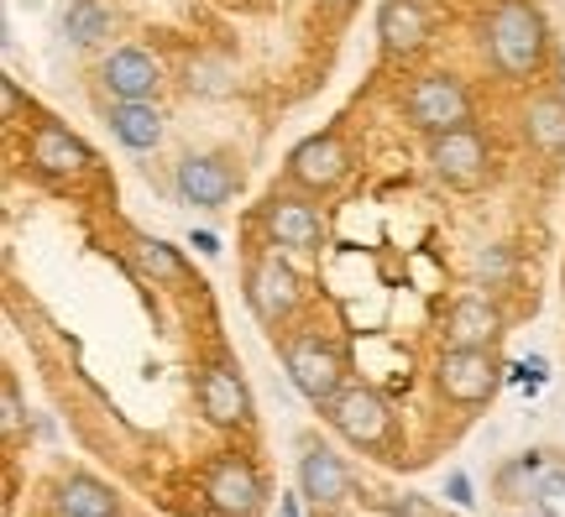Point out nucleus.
<instances>
[{"instance_id": "27", "label": "nucleus", "mask_w": 565, "mask_h": 517, "mask_svg": "<svg viewBox=\"0 0 565 517\" xmlns=\"http://www.w3.org/2000/svg\"><path fill=\"white\" fill-rule=\"evenodd\" d=\"M387 513H393V517H429V507H424V502H414V497H404V502H393Z\"/></svg>"}, {"instance_id": "28", "label": "nucleus", "mask_w": 565, "mask_h": 517, "mask_svg": "<svg viewBox=\"0 0 565 517\" xmlns=\"http://www.w3.org/2000/svg\"><path fill=\"white\" fill-rule=\"evenodd\" d=\"M17 84H11V79H6V84H0V110H6V120H11V116H17Z\"/></svg>"}, {"instance_id": "17", "label": "nucleus", "mask_w": 565, "mask_h": 517, "mask_svg": "<svg viewBox=\"0 0 565 517\" xmlns=\"http://www.w3.org/2000/svg\"><path fill=\"white\" fill-rule=\"evenodd\" d=\"M445 335H450V345H482V351H492L498 335H503V314H498V303H487L471 293V299H461L450 309Z\"/></svg>"}, {"instance_id": "26", "label": "nucleus", "mask_w": 565, "mask_h": 517, "mask_svg": "<svg viewBox=\"0 0 565 517\" xmlns=\"http://www.w3.org/2000/svg\"><path fill=\"white\" fill-rule=\"evenodd\" d=\"M445 492H450V502H456V507H471V502H477V497H471V481H466L461 471L445 481Z\"/></svg>"}, {"instance_id": "3", "label": "nucleus", "mask_w": 565, "mask_h": 517, "mask_svg": "<svg viewBox=\"0 0 565 517\" xmlns=\"http://www.w3.org/2000/svg\"><path fill=\"white\" fill-rule=\"evenodd\" d=\"M404 110L429 137L456 131V126L471 120V100H466V89L450 79V74H424V79H414V89L404 95Z\"/></svg>"}, {"instance_id": "7", "label": "nucleus", "mask_w": 565, "mask_h": 517, "mask_svg": "<svg viewBox=\"0 0 565 517\" xmlns=\"http://www.w3.org/2000/svg\"><path fill=\"white\" fill-rule=\"evenodd\" d=\"M204 497L221 517H257L263 513V476L242 455H221L204 476Z\"/></svg>"}, {"instance_id": "25", "label": "nucleus", "mask_w": 565, "mask_h": 517, "mask_svg": "<svg viewBox=\"0 0 565 517\" xmlns=\"http://www.w3.org/2000/svg\"><path fill=\"white\" fill-rule=\"evenodd\" d=\"M0 429H6V434H17L21 429V392H17V381L11 377L0 381Z\"/></svg>"}, {"instance_id": "5", "label": "nucleus", "mask_w": 565, "mask_h": 517, "mask_svg": "<svg viewBox=\"0 0 565 517\" xmlns=\"http://www.w3.org/2000/svg\"><path fill=\"white\" fill-rule=\"evenodd\" d=\"M435 381L450 402H487L498 392V360L482 345H450L435 366Z\"/></svg>"}, {"instance_id": "21", "label": "nucleus", "mask_w": 565, "mask_h": 517, "mask_svg": "<svg viewBox=\"0 0 565 517\" xmlns=\"http://www.w3.org/2000/svg\"><path fill=\"white\" fill-rule=\"evenodd\" d=\"M63 32H68V42L89 47V42H100L105 32H110V11H105L100 0H74V6L63 11Z\"/></svg>"}, {"instance_id": "31", "label": "nucleus", "mask_w": 565, "mask_h": 517, "mask_svg": "<svg viewBox=\"0 0 565 517\" xmlns=\"http://www.w3.org/2000/svg\"><path fill=\"white\" fill-rule=\"evenodd\" d=\"M524 517H545V513H524Z\"/></svg>"}, {"instance_id": "11", "label": "nucleus", "mask_w": 565, "mask_h": 517, "mask_svg": "<svg viewBox=\"0 0 565 517\" xmlns=\"http://www.w3.org/2000/svg\"><path fill=\"white\" fill-rule=\"evenodd\" d=\"M288 173L303 183V189H335V183L351 173V152L341 147V137H309L294 147V158H288Z\"/></svg>"}, {"instance_id": "8", "label": "nucleus", "mask_w": 565, "mask_h": 517, "mask_svg": "<svg viewBox=\"0 0 565 517\" xmlns=\"http://www.w3.org/2000/svg\"><path fill=\"white\" fill-rule=\"evenodd\" d=\"M429 168L440 173L450 189H477L487 179V141L471 131V126H456V131H440L429 141Z\"/></svg>"}, {"instance_id": "20", "label": "nucleus", "mask_w": 565, "mask_h": 517, "mask_svg": "<svg viewBox=\"0 0 565 517\" xmlns=\"http://www.w3.org/2000/svg\"><path fill=\"white\" fill-rule=\"evenodd\" d=\"M524 131L540 152H565V100H534L524 116Z\"/></svg>"}, {"instance_id": "15", "label": "nucleus", "mask_w": 565, "mask_h": 517, "mask_svg": "<svg viewBox=\"0 0 565 517\" xmlns=\"http://www.w3.org/2000/svg\"><path fill=\"white\" fill-rule=\"evenodd\" d=\"M299 486H303V497L315 502V507H341L345 497H351V471L341 465V455H330V450H309V455L299 460Z\"/></svg>"}, {"instance_id": "2", "label": "nucleus", "mask_w": 565, "mask_h": 517, "mask_svg": "<svg viewBox=\"0 0 565 517\" xmlns=\"http://www.w3.org/2000/svg\"><path fill=\"white\" fill-rule=\"evenodd\" d=\"M324 413H330V429L345 444H356V450H377L393 434V413H387V402L372 387H341L335 398L324 402Z\"/></svg>"}, {"instance_id": "19", "label": "nucleus", "mask_w": 565, "mask_h": 517, "mask_svg": "<svg viewBox=\"0 0 565 517\" xmlns=\"http://www.w3.org/2000/svg\"><path fill=\"white\" fill-rule=\"evenodd\" d=\"M58 507L63 517H116L121 513V502L110 497V486L95 476H68L58 486Z\"/></svg>"}, {"instance_id": "4", "label": "nucleus", "mask_w": 565, "mask_h": 517, "mask_svg": "<svg viewBox=\"0 0 565 517\" xmlns=\"http://www.w3.org/2000/svg\"><path fill=\"white\" fill-rule=\"evenodd\" d=\"M246 303L263 324H282V319L299 309V272L278 257V251H263L246 267Z\"/></svg>"}, {"instance_id": "6", "label": "nucleus", "mask_w": 565, "mask_h": 517, "mask_svg": "<svg viewBox=\"0 0 565 517\" xmlns=\"http://www.w3.org/2000/svg\"><path fill=\"white\" fill-rule=\"evenodd\" d=\"M282 366L309 402H330L341 392V356L320 335H294L282 345Z\"/></svg>"}, {"instance_id": "12", "label": "nucleus", "mask_w": 565, "mask_h": 517, "mask_svg": "<svg viewBox=\"0 0 565 517\" xmlns=\"http://www.w3.org/2000/svg\"><path fill=\"white\" fill-rule=\"evenodd\" d=\"M105 89L116 95V100H152L158 95V58L152 53H141V47H116L100 68Z\"/></svg>"}, {"instance_id": "14", "label": "nucleus", "mask_w": 565, "mask_h": 517, "mask_svg": "<svg viewBox=\"0 0 565 517\" xmlns=\"http://www.w3.org/2000/svg\"><path fill=\"white\" fill-rule=\"evenodd\" d=\"M377 37H383L387 53L414 58L424 42H429V17H424V6L419 0H383V11H377Z\"/></svg>"}, {"instance_id": "22", "label": "nucleus", "mask_w": 565, "mask_h": 517, "mask_svg": "<svg viewBox=\"0 0 565 517\" xmlns=\"http://www.w3.org/2000/svg\"><path fill=\"white\" fill-rule=\"evenodd\" d=\"M137 261L152 278H183V257L158 236H137Z\"/></svg>"}, {"instance_id": "1", "label": "nucleus", "mask_w": 565, "mask_h": 517, "mask_svg": "<svg viewBox=\"0 0 565 517\" xmlns=\"http://www.w3.org/2000/svg\"><path fill=\"white\" fill-rule=\"evenodd\" d=\"M487 47L508 79H529L550 47L545 17L534 11V0H498V11L487 21Z\"/></svg>"}, {"instance_id": "24", "label": "nucleus", "mask_w": 565, "mask_h": 517, "mask_svg": "<svg viewBox=\"0 0 565 517\" xmlns=\"http://www.w3.org/2000/svg\"><path fill=\"white\" fill-rule=\"evenodd\" d=\"M534 497H540V513L545 517H565V471H545L540 486H534Z\"/></svg>"}, {"instance_id": "30", "label": "nucleus", "mask_w": 565, "mask_h": 517, "mask_svg": "<svg viewBox=\"0 0 565 517\" xmlns=\"http://www.w3.org/2000/svg\"><path fill=\"white\" fill-rule=\"evenodd\" d=\"M278 517H299V502H294V497H282V502H278Z\"/></svg>"}, {"instance_id": "29", "label": "nucleus", "mask_w": 565, "mask_h": 517, "mask_svg": "<svg viewBox=\"0 0 565 517\" xmlns=\"http://www.w3.org/2000/svg\"><path fill=\"white\" fill-rule=\"evenodd\" d=\"M194 246H200L204 257H221V236H210V230H194Z\"/></svg>"}, {"instance_id": "23", "label": "nucleus", "mask_w": 565, "mask_h": 517, "mask_svg": "<svg viewBox=\"0 0 565 517\" xmlns=\"http://www.w3.org/2000/svg\"><path fill=\"white\" fill-rule=\"evenodd\" d=\"M189 89H200V95H231V63L194 58L189 63Z\"/></svg>"}, {"instance_id": "18", "label": "nucleus", "mask_w": 565, "mask_h": 517, "mask_svg": "<svg viewBox=\"0 0 565 517\" xmlns=\"http://www.w3.org/2000/svg\"><path fill=\"white\" fill-rule=\"evenodd\" d=\"M110 131H116V141L121 147H131V152H152L162 141V116L152 100H116V110H110Z\"/></svg>"}, {"instance_id": "10", "label": "nucleus", "mask_w": 565, "mask_h": 517, "mask_svg": "<svg viewBox=\"0 0 565 517\" xmlns=\"http://www.w3.org/2000/svg\"><path fill=\"white\" fill-rule=\"evenodd\" d=\"M263 225H267V236H273V246H282V251H320V240H324L320 209L303 200H267Z\"/></svg>"}, {"instance_id": "13", "label": "nucleus", "mask_w": 565, "mask_h": 517, "mask_svg": "<svg viewBox=\"0 0 565 517\" xmlns=\"http://www.w3.org/2000/svg\"><path fill=\"white\" fill-rule=\"evenodd\" d=\"M84 162H89V147H84L68 126L42 120L38 131H32V168H38V173H47V179H68V173H79Z\"/></svg>"}, {"instance_id": "16", "label": "nucleus", "mask_w": 565, "mask_h": 517, "mask_svg": "<svg viewBox=\"0 0 565 517\" xmlns=\"http://www.w3.org/2000/svg\"><path fill=\"white\" fill-rule=\"evenodd\" d=\"M179 194L200 209H221L236 194V173L221 158H183L179 162Z\"/></svg>"}, {"instance_id": "9", "label": "nucleus", "mask_w": 565, "mask_h": 517, "mask_svg": "<svg viewBox=\"0 0 565 517\" xmlns=\"http://www.w3.org/2000/svg\"><path fill=\"white\" fill-rule=\"evenodd\" d=\"M200 408L204 418L215 423V429H236L252 418V392H246V381L236 366H204L200 371Z\"/></svg>"}]
</instances>
